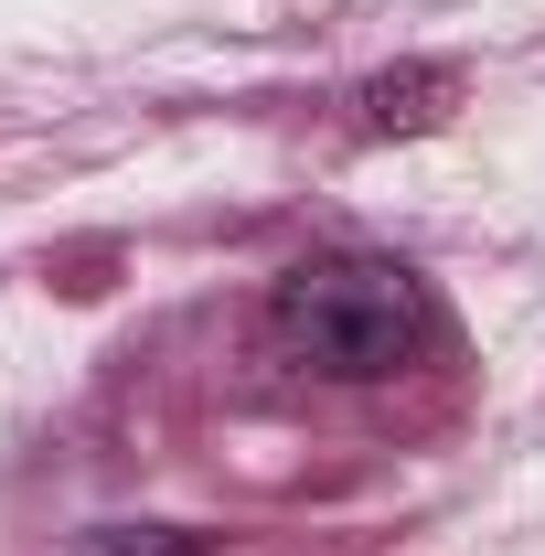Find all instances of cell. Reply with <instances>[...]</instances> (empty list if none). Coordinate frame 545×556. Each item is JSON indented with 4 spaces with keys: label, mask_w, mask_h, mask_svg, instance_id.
Instances as JSON below:
<instances>
[{
    "label": "cell",
    "mask_w": 545,
    "mask_h": 556,
    "mask_svg": "<svg viewBox=\"0 0 545 556\" xmlns=\"http://www.w3.org/2000/svg\"><path fill=\"white\" fill-rule=\"evenodd\" d=\"M268 343L321 386H385L439 343V311H428V278L407 257L332 247V257H300L268 289Z\"/></svg>",
    "instance_id": "6da1fadb"
},
{
    "label": "cell",
    "mask_w": 545,
    "mask_h": 556,
    "mask_svg": "<svg viewBox=\"0 0 545 556\" xmlns=\"http://www.w3.org/2000/svg\"><path fill=\"white\" fill-rule=\"evenodd\" d=\"M460 108V65H407V75H375L364 86V129L375 139H417Z\"/></svg>",
    "instance_id": "7a4b0ae2"
},
{
    "label": "cell",
    "mask_w": 545,
    "mask_h": 556,
    "mask_svg": "<svg viewBox=\"0 0 545 556\" xmlns=\"http://www.w3.org/2000/svg\"><path fill=\"white\" fill-rule=\"evenodd\" d=\"M75 556H204V535H182V525H97Z\"/></svg>",
    "instance_id": "3957f363"
}]
</instances>
